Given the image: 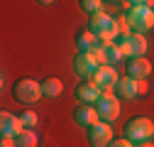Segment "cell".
<instances>
[{"instance_id": "6da1fadb", "label": "cell", "mask_w": 154, "mask_h": 147, "mask_svg": "<svg viewBox=\"0 0 154 147\" xmlns=\"http://www.w3.org/2000/svg\"><path fill=\"white\" fill-rule=\"evenodd\" d=\"M125 15L134 34H147L154 30V0H134Z\"/></svg>"}, {"instance_id": "7a4b0ae2", "label": "cell", "mask_w": 154, "mask_h": 147, "mask_svg": "<svg viewBox=\"0 0 154 147\" xmlns=\"http://www.w3.org/2000/svg\"><path fill=\"white\" fill-rule=\"evenodd\" d=\"M12 96L17 103H22L25 108H32L37 101H39L42 93V81H34V79H17L12 83Z\"/></svg>"}, {"instance_id": "3957f363", "label": "cell", "mask_w": 154, "mask_h": 147, "mask_svg": "<svg viewBox=\"0 0 154 147\" xmlns=\"http://www.w3.org/2000/svg\"><path fill=\"white\" fill-rule=\"evenodd\" d=\"M95 110H98V115H100V123H115L120 118V98H118V93H115V88H108V91H103V96H100V101L95 103Z\"/></svg>"}, {"instance_id": "277c9868", "label": "cell", "mask_w": 154, "mask_h": 147, "mask_svg": "<svg viewBox=\"0 0 154 147\" xmlns=\"http://www.w3.org/2000/svg\"><path fill=\"white\" fill-rule=\"evenodd\" d=\"M152 135H154V123H152V118H132V120H127V125H125V140H130L132 145L147 142V140H152Z\"/></svg>"}, {"instance_id": "5b68a950", "label": "cell", "mask_w": 154, "mask_h": 147, "mask_svg": "<svg viewBox=\"0 0 154 147\" xmlns=\"http://www.w3.org/2000/svg\"><path fill=\"white\" fill-rule=\"evenodd\" d=\"M147 39H144V34H130L125 37V39H120V49L125 54V59H142L144 54H147Z\"/></svg>"}, {"instance_id": "8992f818", "label": "cell", "mask_w": 154, "mask_h": 147, "mask_svg": "<svg viewBox=\"0 0 154 147\" xmlns=\"http://www.w3.org/2000/svg\"><path fill=\"white\" fill-rule=\"evenodd\" d=\"M98 59L93 57V52H79L73 57V74L81 79H91L95 71H98Z\"/></svg>"}, {"instance_id": "52a82bcc", "label": "cell", "mask_w": 154, "mask_h": 147, "mask_svg": "<svg viewBox=\"0 0 154 147\" xmlns=\"http://www.w3.org/2000/svg\"><path fill=\"white\" fill-rule=\"evenodd\" d=\"M88 81L95 83L100 91H108V88H118L120 76H118V71H115V66H98V71H95Z\"/></svg>"}, {"instance_id": "ba28073f", "label": "cell", "mask_w": 154, "mask_h": 147, "mask_svg": "<svg viewBox=\"0 0 154 147\" xmlns=\"http://www.w3.org/2000/svg\"><path fill=\"white\" fill-rule=\"evenodd\" d=\"M25 130H27V127H25V123H22L20 115L8 113V110L0 113V135H3V137H17Z\"/></svg>"}, {"instance_id": "9c48e42d", "label": "cell", "mask_w": 154, "mask_h": 147, "mask_svg": "<svg viewBox=\"0 0 154 147\" xmlns=\"http://www.w3.org/2000/svg\"><path fill=\"white\" fill-rule=\"evenodd\" d=\"M112 140H115L112 137V125L98 123V125L88 127V145L91 147H108Z\"/></svg>"}, {"instance_id": "30bf717a", "label": "cell", "mask_w": 154, "mask_h": 147, "mask_svg": "<svg viewBox=\"0 0 154 147\" xmlns=\"http://www.w3.org/2000/svg\"><path fill=\"white\" fill-rule=\"evenodd\" d=\"M73 120L79 123L81 127L88 130V127H93V125L100 123V115H98V110H95V105H83V103H81L79 108L73 110Z\"/></svg>"}, {"instance_id": "8fae6325", "label": "cell", "mask_w": 154, "mask_h": 147, "mask_svg": "<svg viewBox=\"0 0 154 147\" xmlns=\"http://www.w3.org/2000/svg\"><path fill=\"white\" fill-rule=\"evenodd\" d=\"M76 98H79L83 105H91V103H98L100 101V96H103V91L95 86V83H91V81H86V83H79L76 86Z\"/></svg>"}, {"instance_id": "7c38bea8", "label": "cell", "mask_w": 154, "mask_h": 147, "mask_svg": "<svg viewBox=\"0 0 154 147\" xmlns=\"http://www.w3.org/2000/svg\"><path fill=\"white\" fill-rule=\"evenodd\" d=\"M152 74V61H147L144 57L142 59H130L127 64V76L134 79V81H147V76Z\"/></svg>"}, {"instance_id": "4fadbf2b", "label": "cell", "mask_w": 154, "mask_h": 147, "mask_svg": "<svg viewBox=\"0 0 154 147\" xmlns=\"http://www.w3.org/2000/svg\"><path fill=\"white\" fill-rule=\"evenodd\" d=\"M115 93H118V98H125V101L137 98V96H140V81H134V79L125 76V79H120L118 88H115Z\"/></svg>"}, {"instance_id": "5bb4252c", "label": "cell", "mask_w": 154, "mask_h": 147, "mask_svg": "<svg viewBox=\"0 0 154 147\" xmlns=\"http://www.w3.org/2000/svg\"><path fill=\"white\" fill-rule=\"evenodd\" d=\"M98 44H100V42H98V37H95L88 27L76 32V47H79V52H93Z\"/></svg>"}, {"instance_id": "9a60e30c", "label": "cell", "mask_w": 154, "mask_h": 147, "mask_svg": "<svg viewBox=\"0 0 154 147\" xmlns=\"http://www.w3.org/2000/svg\"><path fill=\"white\" fill-rule=\"evenodd\" d=\"M105 49V59H108V66H115L125 59V54L120 49V42H110V44H100Z\"/></svg>"}, {"instance_id": "2e32d148", "label": "cell", "mask_w": 154, "mask_h": 147, "mask_svg": "<svg viewBox=\"0 0 154 147\" xmlns=\"http://www.w3.org/2000/svg\"><path fill=\"white\" fill-rule=\"evenodd\" d=\"M61 91H64V83L59 81V79H44L42 81V93L47 96V98H56V96H61Z\"/></svg>"}, {"instance_id": "e0dca14e", "label": "cell", "mask_w": 154, "mask_h": 147, "mask_svg": "<svg viewBox=\"0 0 154 147\" xmlns=\"http://www.w3.org/2000/svg\"><path fill=\"white\" fill-rule=\"evenodd\" d=\"M15 142H17V147H39V137H37L34 130H25V133H20V135L15 137Z\"/></svg>"}, {"instance_id": "ac0fdd59", "label": "cell", "mask_w": 154, "mask_h": 147, "mask_svg": "<svg viewBox=\"0 0 154 147\" xmlns=\"http://www.w3.org/2000/svg\"><path fill=\"white\" fill-rule=\"evenodd\" d=\"M79 5H81V8H83V12H88V15L103 12V0H81Z\"/></svg>"}, {"instance_id": "d6986e66", "label": "cell", "mask_w": 154, "mask_h": 147, "mask_svg": "<svg viewBox=\"0 0 154 147\" xmlns=\"http://www.w3.org/2000/svg\"><path fill=\"white\" fill-rule=\"evenodd\" d=\"M20 118H22V123H25V127H27V130H34V127H37V123H39V115H37L34 110H25Z\"/></svg>"}, {"instance_id": "ffe728a7", "label": "cell", "mask_w": 154, "mask_h": 147, "mask_svg": "<svg viewBox=\"0 0 154 147\" xmlns=\"http://www.w3.org/2000/svg\"><path fill=\"white\" fill-rule=\"evenodd\" d=\"M93 57L98 59V64H100V66H108V59H105V49H103L100 44H98V47L93 49Z\"/></svg>"}, {"instance_id": "44dd1931", "label": "cell", "mask_w": 154, "mask_h": 147, "mask_svg": "<svg viewBox=\"0 0 154 147\" xmlns=\"http://www.w3.org/2000/svg\"><path fill=\"white\" fill-rule=\"evenodd\" d=\"M108 147H134V145H132L130 140H125V137H115V140H112Z\"/></svg>"}, {"instance_id": "7402d4cb", "label": "cell", "mask_w": 154, "mask_h": 147, "mask_svg": "<svg viewBox=\"0 0 154 147\" xmlns=\"http://www.w3.org/2000/svg\"><path fill=\"white\" fill-rule=\"evenodd\" d=\"M0 147H17V142H15V137H3Z\"/></svg>"}, {"instance_id": "603a6c76", "label": "cell", "mask_w": 154, "mask_h": 147, "mask_svg": "<svg viewBox=\"0 0 154 147\" xmlns=\"http://www.w3.org/2000/svg\"><path fill=\"white\" fill-rule=\"evenodd\" d=\"M147 88H149V86H147V81H140V96H144V93H147Z\"/></svg>"}, {"instance_id": "cb8c5ba5", "label": "cell", "mask_w": 154, "mask_h": 147, "mask_svg": "<svg viewBox=\"0 0 154 147\" xmlns=\"http://www.w3.org/2000/svg\"><path fill=\"white\" fill-rule=\"evenodd\" d=\"M134 147H154V142H149V140H147V142H140V145H134Z\"/></svg>"}]
</instances>
